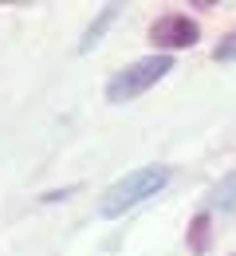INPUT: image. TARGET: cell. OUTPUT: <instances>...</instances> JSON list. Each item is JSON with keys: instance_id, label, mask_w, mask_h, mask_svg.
Wrapping results in <instances>:
<instances>
[{"instance_id": "2", "label": "cell", "mask_w": 236, "mask_h": 256, "mask_svg": "<svg viewBox=\"0 0 236 256\" xmlns=\"http://www.w3.org/2000/svg\"><path fill=\"white\" fill-rule=\"evenodd\" d=\"M169 71H173V56H146V60H134V64H126L110 83H106V102H114V106H122V102H130L138 98L142 91H150L158 79H166Z\"/></svg>"}, {"instance_id": "5", "label": "cell", "mask_w": 236, "mask_h": 256, "mask_svg": "<svg viewBox=\"0 0 236 256\" xmlns=\"http://www.w3.org/2000/svg\"><path fill=\"white\" fill-rule=\"evenodd\" d=\"M209 205L221 209V213H233V209H236V166L213 186V190H209Z\"/></svg>"}, {"instance_id": "7", "label": "cell", "mask_w": 236, "mask_h": 256, "mask_svg": "<svg viewBox=\"0 0 236 256\" xmlns=\"http://www.w3.org/2000/svg\"><path fill=\"white\" fill-rule=\"evenodd\" d=\"M213 60H217V64H229V60H236V32L225 36V40L213 48Z\"/></svg>"}, {"instance_id": "1", "label": "cell", "mask_w": 236, "mask_h": 256, "mask_svg": "<svg viewBox=\"0 0 236 256\" xmlns=\"http://www.w3.org/2000/svg\"><path fill=\"white\" fill-rule=\"evenodd\" d=\"M166 186H169V166H142V170H130L126 178H118V182L99 197V217L114 221V217L130 213L134 205H142L146 197H158Z\"/></svg>"}, {"instance_id": "3", "label": "cell", "mask_w": 236, "mask_h": 256, "mask_svg": "<svg viewBox=\"0 0 236 256\" xmlns=\"http://www.w3.org/2000/svg\"><path fill=\"white\" fill-rule=\"evenodd\" d=\"M201 40V28L185 16V12H169V16H158L154 24H150V44L169 56V52H181V48H193Z\"/></svg>"}, {"instance_id": "6", "label": "cell", "mask_w": 236, "mask_h": 256, "mask_svg": "<svg viewBox=\"0 0 236 256\" xmlns=\"http://www.w3.org/2000/svg\"><path fill=\"white\" fill-rule=\"evenodd\" d=\"M209 213H197V217H193V221H189V248H193V252L201 256L205 248H209V236H213V228H209Z\"/></svg>"}, {"instance_id": "4", "label": "cell", "mask_w": 236, "mask_h": 256, "mask_svg": "<svg viewBox=\"0 0 236 256\" xmlns=\"http://www.w3.org/2000/svg\"><path fill=\"white\" fill-rule=\"evenodd\" d=\"M114 20H118V4H102L99 16L87 24V32H83V40H79V52H91V48L99 44L102 36H106V28H110Z\"/></svg>"}]
</instances>
